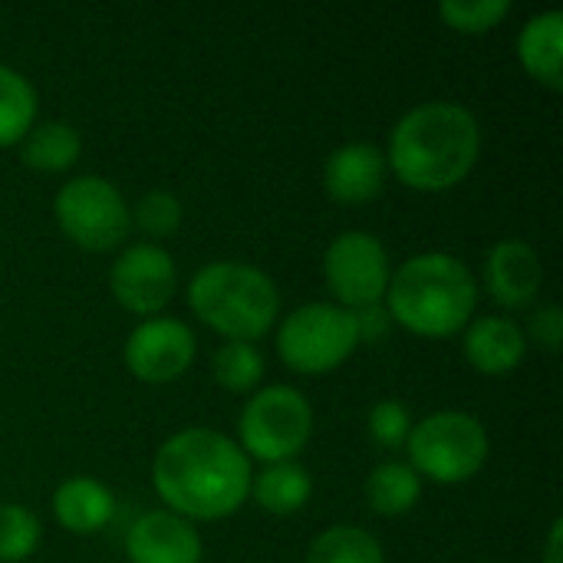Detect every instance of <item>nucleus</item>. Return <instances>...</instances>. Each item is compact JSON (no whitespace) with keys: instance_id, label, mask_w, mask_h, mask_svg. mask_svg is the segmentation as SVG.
<instances>
[{"instance_id":"obj_15","label":"nucleus","mask_w":563,"mask_h":563,"mask_svg":"<svg viewBox=\"0 0 563 563\" xmlns=\"http://www.w3.org/2000/svg\"><path fill=\"white\" fill-rule=\"evenodd\" d=\"M462 346L482 376H508L528 353V333L511 317H478L468 323Z\"/></svg>"},{"instance_id":"obj_23","label":"nucleus","mask_w":563,"mask_h":563,"mask_svg":"<svg viewBox=\"0 0 563 563\" xmlns=\"http://www.w3.org/2000/svg\"><path fill=\"white\" fill-rule=\"evenodd\" d=\"M211 376L228 393H254L264 379V356L254 343H224L211 360Z\"/></svg>"},{"instance_id":"obj_11","label":"nucleus","mask_w":563,"mask_h":563,"mask_svg":"<svg viewBox=\"0 0 563 563\" xmlns=\"http://www.w3.org/2000/svg\"><path fill=\"white\" fill-rule=\"evenodd\" d=\"M198 340L188 323L175 317L142 320L125 340V366L135 379L148 386L175 383L195 363Z\"/></svg>"},{"instance_id":"obj_17","label":"nucleus","mask_w":563,"mask_h":563,"mask_svg":"<svg viewBox=\"0 0 563 563\" xmlns=\"http://www.w3.org/2000/svg\"><path fill=\"white\" fill-rule=\"evenodd\" d=\"M518 59L525 73L548 86L561 89V66H563V13L548 10L541 16H531L518 36Z\"/></svg>"},{"instance_id":"obj_5","label":"nucleus","mask_w":563,"mask_h":563,"mask_svg":"<svg viewBox=\"0 0 563 563\" xmlns=\"http://www.w3.org/2000/svg\"><path fill=\"white\" fill-rule=\"evenodd\" d=\"M409 465L422 478L439 485H462L472 482L488 462V432L468 412H432L409 432Z\"/></svg>"},{"instance_id":"obj_2","label":"nucleus","mask_w":563,"mask_h":563,"mask_svg":"<svg viewBox=\"0 0 563 563\" xmlns=\"http://www.w3.org/2000/svg\"><path fill=\"white\" fill-rule=\"evenodd\" d=\"M482 152V129L459 102H422L409 109L393 135L386 165L412 191H449L468 178Z\"/></svg>"},{"instance_id":"obj_13","label":"nucleus","mask_w":563,"mask_h":563,"mask_svg":"<svg viewBox=\"0 0 563 563\" xmlns=\"http://www.w3.org/2000/svg\"><path fill=\"white\" fill-rule=\"evenodd\" d=\"M485 280L495 303H501L505 310H525L538 300V290L544 284L541 254L518 238L498 241L488 254Z\"/></svg>"},{"instance_id":"obj_8","label":"nucleus","mask_w":563,"mask_h":563,"mask_svg":"<svg viewBox=\"0 0 563 563\" xmlns=\"http://www.w3.org/2000/svg\"><path fill=\"white\" fill-rule=\"evenodd\" d=\"M53 218L76 247L92 254L119 247L132 228V208L102 175H79L66 181L53 198Z\"/></svg>"},{"instance_id":"obj_16","label":"nucleus","mask_w":563,"mask_h":563,"mask_svg":"<svg viewBox=\"0 0 563 563\" xmlns=\"http://www.w3.org/2000/svg\"><path fill=\"white\" fill-rule=\"evenodd\" d=\"M112 515H115L112 492L89 475L66 478L53 492V518L69 534H99L112 521Z\"/></svg>"},{"instance_id":"obj_29","label":"nucleus","mask_w":563,"mask_h":563,"mask_svg":"<svg viewBox=\"0 0 563 563\" xmlns=\"http://www.w3.org/2000/svg\"><path fill=\"white\" fill-rule=\"evenodd\" d=\"M353 313V323H356V336L360 343H379L389 336L393 330V317L386 310V303H373V307H360V310H350Z\"/></svg>"},{"instance_id":"obj_18","label":"nucleus","mask_w":563,"mask_h":563,"mask_svg":"<svg viewBox=\"0 0 563 563\" xmlns=\"http://www.w3.org/2000/svg\"><path fill=\"white\" fill-rule=\"evenodd\" d=\"M251 495L267 515H297L307 508L313 495V482L307 468L297 462L264 465V472L251 478Z\"/></svg>"},{"instance_id":"obj_12","label":"nucleus","mask_w":563,"mask_h":563,"mask_svg":"<svg viewBox=\"0 0 563 563\" xmlns=\"http://www.w3.org/2000/svg\"><path fill=\"white\" fill-rule=\"evenodd\" d=\"M201 534L172 511H148L125 534L129 563H201Z\"/></svg>"},{"instance_id":"obj_10","label":"nucleus","mask_w":563,"mask_h":563,"mask_svg":"<svg viewBox=\"0 0 563 563\" xmlns=\"http://www.w3.org/2000/svg\"><path fill=\"white\" fill-rule=\"evenodd\" d=\"M178 287V271L175 261L165 247L158 244H132L125 247L112 271H109V290L115 303L135 317H158Z\"/></svg>"},{"instance_id":"obj_6","label":"nucleus","mask_w":563,"mask_h":563,"mask_svg":"<svg viewBox=\"0 0 563 563\" xmlns=\"http://www.w3.org/2000/svg\"><path fill=\"white\" fill-rule=\"evenodd\" d=\"M313 435V409L294 386H267L254 393L238 422V445L264 465L294 462Z\"/></svg>"},{"instance_id":"obj_3","label":"nucleus","mask_w":563,"mask_h":563,"mask_svg":"<svg viewBox=\"0 0 563 563\" xmlns=\"http://www.w3.org/2000/svg\"><path fill=\"white\" fill-rule=\"evenodd\" d=\"M478 307V284L465 261L445 251L409 257L386 290V310L393 323L416 336L449 340L465 330Z\"/></svg>"},{"instance_id":"obj_28","label":"nucleus","mask_w":563,"mask_h":563,"mask_svg":"<svg viewBox=\"0 0 563 563\" xmlns=\"http://www.w3.org/2000/svg\"><path fill=\"white\" fill-rule=\"evenodd\" d=\"M528 330H531V336H534L538 346H544L548 353H558L563 340V310L554 307V303L538 307V313L531 317V327Z\"/></svg>"},{"instance_id":"obj_20","label":"nucleus","mask_w":563,"mask_h":563,"mask_svg":"<svg viewBox=\"0 0 563 563\" xmlns=\"http://www.w3.org/2000/svg\"><path fill=\"white\" fill-rule=\"evenodd\" d=\"M369 508L383 518L409 515L422 498V478L406 462H383L366 478Z\"/></svg>"},{"instance_id":"obj_22","label":"nucleus","mask_w":563,"mask_h":563,"mask_svg":"<svg viewBox=\"0 0 563 563\" xmlns=\"http://www.w3.org/2000/svg\"><path fill=\"white\" fill-rule=\"evenodd\" d=\"M307 563H386V554L369 531L336 525L310 544Z\"/></svg>"},{"instance_id":"obj_4","label":"nucleus","mask_w":563,"mask_h":563,"mask_svg":"<svg viewBox=\"0 0 563 563\" xmlns=\"http://www.w3.org/2000/svg\"><path fill=\"white\" fill-rule=\"evenodd\" d=\"M195 317L228 343H254L271 333L280 313L274 280L241 261H211L188 284Z\"/></svg>"},{"instance_id":"obj_24","label":"nucleus","mask_w":563,"mask_h":563,"mask_svg":"<svg viewBox=\"0 0 563 563\" xmlns=\"http://www.w3.org/2000/svg\"><path fill=\"white\" fill-rule=\"evenodd\" d=\"M40 544V521L23 505H0V563L26 561Z\"/></svg>"},{"instance_id":"obj_9","label":"nucleus","mask_w":563,"mask_h":563,"mask_svg":"<svg viewBox=\"0 0 563 563\" xmlns=\"http://www.w3.org/2000/svg\"><path fill=\"white\" fill-rule=\"evenodd\" d=\"M323 277L343 310L383 303L393 277L389 251L369 231H343L323 254Z\"/></svg>"},{"instance_id":"obj_26","label":"nucleus","mask_w":563,"mask_h":563,"mask_svg":"<svg viewBox=\"0 0 563 563\" xmlns=\"http://www.w3.org/2000/svg\"><path fill=\"white\" fill-rule=\"evenodd\" d=\"M181 218H185L181 201L165 188H152L148 195H142L135 211H132V221L148 238H172L181 228Z\"/></svg>"},{"instance_id":"obj_21","label":"nucleus","mask_w":563,"mask_h":563,"mask_svg":"<svg viewBox=\"0 0 563 563\" xmlns=\"http://www.w3.org/2000/svg\"><path fill=\"white\" fill-rule=\"evenodd\" d=\"M36 122V92L10 66H0V148L16 145Z\"/></svg>"},{"instance_id":"obj_30","label":"nucleus","mask_w":563,"mask_h":563,"mask_svg":"<svg viewBox=\"0 0 563 563\" xmlns=\"http://www.w3.org/2000/svg\"><path fill=\"white\" fill-rule=\"evenodd\" d=\"M561 534H563V521L558 518L551 525V534H548V548H544V563H561Z\"/></svg>"},{"instance_id":"obj_25","label":"nucleus","mask_w":563,"mask_h":563,"mask_svg":"<svg viewBox=\"0 0 563 563\" xmlns=\"http://www.w3.org/2000/svg\"><path fill=\"white\" fill-rule=\"evenodd\" d=\"M511 13L508 0H442L439 16L455 33H488Z\"/></svg>"},{"instance_id":"obj_7","label":"nucleus","mask_w":563,"mask_h":563,"mask_svg":"<svg viewBox=\"0 0 563 563\" xmlns=\"http://www.w3.org/2000/svg\"><path fill=\"white\" fill-rule=\"evenodd\" d=\"M360 346L353 313L336 303H303L277 330L280 360L300 376L340 369Z\"/></svg>"},{"instance_id":"obj_14","label":"nucleus","mask_w":563,"mask_h":563,"mask_svg":"<svg viewBox=\"0 0 563 563\" xmlns=\"http://www.w3.org/2000/svg\"><path fill=\"white\" fill-rule=\"evenodd\" d=\"M386 181V152L373 142L340 145L323 168V188L340 205H366L383 191Z\"/></svg>"},{"instance_id":"obj_27","label":"nucleus","mask_w":563,"mask_h":563,"mask_svg":"<svg viewBox=\"0 0 563 563\" xmlns=\"http://www.w3.org/2000/svg\"><path fill=\"white\" fill-rule=\"evenodd\" d=\"M366 432L379 449H402L409 442V432H412V416L402 402L383 399L369 409Z\"/></svg>"},{"instance_id":"obj_1","label":"nucleus","mask_w":563,"mask_h":563,"mask_svg":"<svg viewBox=\"0 0 563 563\" xmlns=\"http://www.w3.org/2000/svg\"><path fill=\"white\" fill-rule=\"evenodd\" d=\"M251 459L214 429H185L172 435L152 465L155 495L185 521L231 518L251 495Z\"/></svg>"},{"instance_id":"obj_19","label":"nucleus","mask_w":563,"mask_h":563,"mask_svg":"<svg viewBox=\"0 0 563 563\" xmlns=\"http://www.w3.org/2000/svg\"><path fill=\"white\" fill-rule=\"evenodd\" d=\"M79 152H82V139H79V132L69 122L33 125L30 135L20 142L23 165L36 168V172H46V175L73 168L79 162Z\"/></svg>"}]
</instances>
